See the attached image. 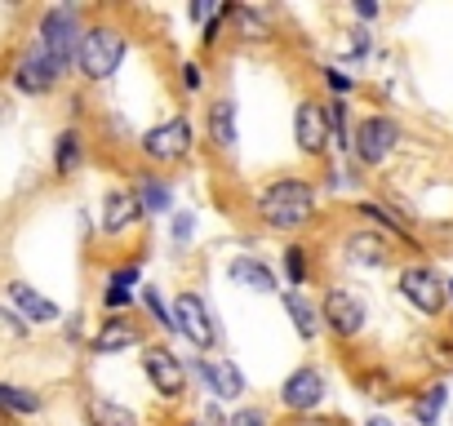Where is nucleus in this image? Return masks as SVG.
<instances>
[{"label":"nucleus","instance_id":"24","mask_svg":"<svg viewBox=\"0 0 453 426\" xmlns=\"http://www.w3.org/2000/svg\"><path fill=\"white\" fill-rule=\"evenodd\" d=\"M0 408H10V413H36L41 408V395L23 391V386H5L0 382Z\"/></svg>","mask_w":453,"mask_h":426},{"label":"nucleus","instance_id":"10","mask_svg":"<svg viewBox=\"0 0 453 426\" xmlns=\"http://www.w3.org/2000/svg\"><path fill=\"white\" fill-rule=\"evenodd\" d=\"M294 142L307 151V156H320L329 142H334V133H329V111L320 107V103H298V111H294Z\"/></svg>","mask_w":453,"mask_h":426},{"label":"nucleus","instance_id":"40","mask_svg":"<svg viewBox=\"0 0 453 426\" xmlns=\"http://www.w3.org/2000/svg\"><path fill=\"white\" fill-rule=\"evenodd\" d=\"M298 426H334V422H311V417H307V422H298Z\"/></svg>","mask_w":453,"mask_h":426},{"label":"nucleus","instance_id":"7","mask_svg":"<svg viewBox=\"0 0 453 426\" xmlns=\"http://www.w3.org/2000/svg\"><path fill=\"white\" fill-rule=\"evenodd\" d=\"M173 324H178V333H182L191 346H200V351H209V346L218 342L213 316H209V307H204L196 293H178V302H173Z\"/></svg>","mask_w":453,"mask_h":426},{"label":"nucleus","instance_id":"22","mask_svg":"<svg viewBox=\"0 0 453 426\" xmlns=\"http://www.w3.org/2000/svg\"><path fill=\"white\" fill-rule=\"evenodd\" d=\"M89 422L94 426H138V413L116 399H89Z\"/></svg>","mask_w":453,"mask_h":426},{"label":"nucleus","instance_id":"19","mask_svg":"<svg viewBox=\"0 0 453 426\" xmlns=\"http://www.w3.org/2000/svg\"><path fill=\"white\" fill-rule=\"evenodd\" d=\"M226 276H232L236 285L254 289V293H276V271L258 258H236L232 267H226Z\"/></svg>","mask_w":453,"mask_h":426},{"label":"nucleus","instance_id":"21","mask_svg":"<svg viewBox=\"0 0 453 426\" xmlns=\"http://www.w3.org/2000/svg\"><path fill=\"white\" fill-rule=\"evenodd\" d=\"M285 311H289V320H294V329H298V338H316L320 333V307H311L303 293H285Z\"/></svg>","mask_w":453,"mask_h":426},{"label":"nucleus","instance_id":"2","mask_svg":"<svg viewBox=\"0 0 453 426\" xmlns=\"http://www.w3.org/2000/svg\"><path fill=\"white\" fill-rule=\"evenodd\" d=\"M125 32L120 27H89L81 36V49H76V63L89 80H107L116 76V67L125 63Z\"/></svg>","mask_w":453,"mask_h":426},{"label":"nucleus","instance_id":"29","mask_svg":"<svg viewBox=\"0 0 453 426\" xmlns=\"http://www.w3.org/2000/svg\"><path fill=\"white\" fill-rule=\"evenodd\" d=\"M142 302H147V311L156 316V324H160V329H178V324H173V316L165 311V302H160V293H156V289H142Z\"/></svg>","mask_w":453,"mask_h":426},{"label":"nucleus","instance_id":"27","mask_svg":"<svg viewBox=\"0 0 453 426\" xmlns=\"http://www.w3.org/2000/svg\"><path fill=\"white\" fill-rule=\"evenodd\" d=\"M360 213H365V218H369V223H382V227H387L391 236H400V240H409V232H404V227H400L395 218H391V213H387L382 204H360Z\"/></svg>","mask_w":453,"mask_h":426},{"label":"nucleus","instance_id":"13","mask_svg":"<svg viewBox=\"0 0 453 426\" xmlns=\"http://www.w3.org/2000/svg\"><path fill=\"white\" fill-rule=\"evenodd\" d=\"M142 342V329L134 316H111L103 320V329L94 333V355H116V351H129Z\"/></svg>","mask_w":453,"mask_h":426},{"label":"nucleus","instance_id":"8","mask_svg":"<svg viewBox=\"0 0 453 426\" xmlns=\"http://www.w3.org/2000/svg\"><path fill=\"white\" fill-rule=\"evenodd\" d=\"M63 80V72H58V63L41 49V41L19 58V67H14V85L23 89V94H50L54 85Z\"/></svg>","mask_w":453,"mask_h":426},{"label":"nucleus","instance_id":"18","mask_svg":"<svg viewBox=\"0 0 453 426\" xmlns=\"http://www.w3.org/2000/svg\"><path fill=\"white\" fill-rule=\"evenodd\" d=\"M209 142L218 151H232L236 147V103L232 98H218L209 107Z\"/></svg>","mask_w":453,"mask_h":426},{"label":"nucleus","instance_id":"38","mask_svg":"<svg viewBox=\"0 0 453 426\" xmlns=\"http://www.w3.org/2000/svg\"><path fill=\"white\" fill-rule=\"evenodd\" d=\"M356 14H360V19H378V5H373V0H360Z\"/></svg>","mask_w":453,"mask_h":426},{"label":"nucleus","instance_id":"35","mask_svg":"<svg viewBox=\"0 0 453 426\" xmlns=\"http://www.w3.org/2000/svg\"><path fill=\"white\" fill-rule=\"evenodd\" d=\"M103 302H107V307H129V302H134V293H120V289H107V293H103Z\"/></svg>","mask_w":453,"mask_h":426},{"label":"nucleus","instance_id":"9","mask_svg":"<svg viewBox=\"0 0 453 426\" xmlns=\"http://www.w3.org/2000/svg\"><path fill=\"white\" fill-rule=\"evenodd\" d=\"M320 320L338 333V338H356L365 329V302L347 289H329L320 302Z\"/></svg>","mask_w":453,"mask_h":426},{"label":"nucleus","instance_id":"41","mask_svg":"<svg viewBox=\"0 0 453 426\" xmlns=\"http://www.w3.org/2000/svg\"><path fill=\"white\" fill-rule=\"evenodd\" d=\"M449 293H453V285H449Z\"/></svg>","mask_w":453,"mask_h":426},{"label":"nucleus","instance_id":"12","mask_svg":"<svg viewBox=\"0 0 453 426\" xmlns=\"http://www.w3.org/2000/svg\"><path fill=\"white\" fill-rule=\"evenodd\" d=\"M320 399H325V377H320L311 364L298 369V373H289L285 386H280V404L294 408V413H311Z\"/></svg>","mask_w":453,"mask_h":426},{"label":"nucleus","instance_id":"4","mask_svg":"<svg viewBox=\"0 0 453 426\" xmlns=\"http://www.w3.org/2000/svg\"><path fill=\"white\" fill-rule=\"evenodd\" d=\"M395 142H400V125H395L391 116H369V120H360V129H356V138H351V151H356L360 164L378 169V164L391 160Z\"/></svg>","mask_w":453,"mask_h":426},{"label":"nucleus","instance_id":"33","mask_svg":"<svg viewBox=\"0 0 453 426\" xmlns=\"http://www.w3.org/2000/svg\"><path fill=\"white\" fill-rule=\"evenodd\" d=\"M191 240V213H178L173 218V245H187Z\"/></svg>","mask_w":453,"mask_h":426},{"label":"nucleus","instance_id":"3","mask_svg":"<svg viewBox=\"0 0 453 426\" xmlns=\"http://www.w3.org/2000/svg\"><path fill=\"white\" fill-rule=\"evenodd\" d=\"M81 19H76V10L72 5H58V10H50L45 19H41V49L58 63V72H67L72 63H76V49H81Z\"/></svg>","mask_w":453,"mask_h":426},{"label":"nucleus","instance_id":"1","mask_svg":"<svg viewBox=\"0 0 453 426\" xmlns=\"http://www.w3.org/2000/svg\"><path fill=\"white\" fill-rule=\"evenodd\" d=\"M258 213L276 232H298L316 218V186L303 178H280L258 195Z\"/></svg>","mask_w":453,"mask_h":426},{"label":"nucleus","instance_id":"15","mask_svg":"<svg viewBox=\"0 0 453 426\" xmlns=\"http://www.w3.org/2000/svg\"><path fill=\"white\" fill-rule=\"evenodd\" d=\"M138 218H142L138 191H107V200H103V232H107V236L129 232Z\"/></svg>","mask_w":453,"mask_h":426},{"label":"nucleus","instance_id":"5","mask_svg":"<svg viewBox=\"0 0 453 426\" xmlns=\"http://www.w3.org/2000/svg\"><path fill=\"white\" fill-rule=\"evenodd\" d=\"M187 151H191V125L182 116H173V120H165V125H156V129L142 133V156L156 160V164H173Z\"/></svg>","mask_w":453,"mask_h":426},{"label":"nucleus","instance_id":"16","mask_svg":"<svg viewBox=\"0 0 453 426\" xmlns=\"http://www.w3.org/2000/svg\"><path fill=\"white\" fill-rule=\"evenodd\" d=\"M342 254H347V262H356V267H387V262H391V245H387V236H378V232H351L347 245H342Z\"/></svg>","mask_w":453,"mask_h":426},{"label":"nucleus","instance_id":"36","mask_svg":"<svg viewBox=\"0 0 453 426\" xmlns=\"http://www.w3.org/2000/svg\"><path fill=\"white\" fill-rule=\"evenodd\" d=\"M182 85H187V89H200V67H196V63L182 67Z\"/></svg>","mask_w":453,"mask_h":426},{"label":"nucleus","instance_id":"26","mask_svg":"<svg viewBox=\"0 0 453 426\" xmlns=\"http://www.w3.org/2000/svg\"><path fill=\"white\" fill-rule=\"evenodd\" d=\"M440 408H444V386H431V391H426V395L413 404V417H418V426H435Z\"/></svg>","mask_w":453,"mask_h":426},{"label":"nucleus","instance_id":"25","mask_svg":"<svg viewBox=\"0 0 453 426\" xmlns=\"http://www.w3.org/2000/svg\"><path fill=\"white\" fill-rule=\"evenodd\" d=\"M54 164H58V173H76V164H81V133H76V129H67V133L58 138Z\"/></svg>","mask_w":453,"mask_h":426},{"label":"nucleus","instance_id":"32","mask_svg":"<svg viewBox=\"0 0 453 426\" xmlns=\"http://www.w3.org/2000/svg\"><path fill=\"white\" fill-rule=\"evenodd\" d=\"M226 426H267V417L258 413V408H241L232 422H226Z\"/></svg>","mask_w":453,"mask_h":426},{"label":"nucleus","instance_id":"31","mask_svg":"<svg viewBox=\"0 0 453 426\" xmlns=\"http://www.w3.org/2000/svg\"><path fill=\"white\" fill-rule=\"evenodd\" d=\"M325 80H329V89L342 98V94H351V76H342L338 67H325Z\"/></svg>","mask_w":453,"mask_h":426},{"label":"nucleus","instance_id":"11","mask_svg":"<svg viewBox=\"0 0 453 426\" xmlns=\"http://www.w3.org/2000/svg\"><path fill=\"white\" fill-rule=\"evenodd\" d=\"M142 369H147L151 386H156L165 399H178V395L187 391V369H182V360H178L169 346H151V351L142 355Z\"/></svg>","mask_w":453,"mask_h":426},{"label":"nucleus","instance_id":"20","mask_svg":"<svg viewBox=\"0 0 453 426\" xmlns=\"http://www.w3.org/2000/svg\"><path fill=\"white\" fill-rule=\"evenodd\" d=\"M222 10H226V19H232L236 36H245V41H267L272 36L263 10H254V5H222Z\"/></svg>","mask_w":453,"mask_h":426},{"label":"nucleus","instance_id":"39","mask_svg":"<svg viewBox=\"0 0 453 426\" xmlns=\"http://www.w3.org/2000/svg\"><path fill=\"white\" fill-rule=\"evenodd\" d=\"M365 426H391V422H387V417H369Z\"/></svg>","mask_w":453,"mask_h":426},{"label":"nucleus","instance_id":"28","mask_svg":"<svg viewBox=\"0 0 453 426\" xmlns=\"http://www.w3.org/2000/svg\"><path fill=\"white\" fill-rule=\"evenodd\" d=\"M285 271H289V285H303L307 280V254H303V245L285 249Z\"/></svg>","mask_w":453,"mask_h":426},{"label":"nucleus","instance_id":"6","mask_svg":"<svg viewBox=\"0 0 453 426\" xmlns=\"http://www.w3.org/2000/svg\"><path fill=\"white\" fill-rule=\"evenodd\" d=\"M400 293H404L422 316H440V311H444V298H449V285H444L431 267H404V271H400Z\"/></svg>","mask_w":453,"mask_h":426},{"label":"nucleus","instance_id":"23","mask_svg":"<svg viewBox=\"0 0 453 426\" xmlns=\"http://www.w3.org/2000/svg\"><path fill=\"white\" fill-rule=\"evenodd\" d=\"M138 204H142V213H169L173 191H169L160 178H142V182H138Z\"/></svg>","mask_w":453,"mask_h":426},{"label":"nucleus","instance_id":"37","mask_svg":"<svg viewBox=\"0 0 453 426\" xmlns=\"http://www.w3.org/2000/svg\"><path fill=\"white\" fill-rule=\"evenodd\" d=\"M196 426H226V422H222V413H218V408H204Z\"/></svg>","mask_w":453,"mask_h":426},{"label":"nucleus","instance_id":"34","mask_svg":"<svg viewBox=\"0 0 453 426\" xmlns=\"http://www.w3.org/2000/svg\"><path fill=\"white\" fill-rule=\"evenodd\" d=\"M213 14H218L213 0H196V5H191V19H196V23H204V19H213Z\"/></svg>","mask_w":453,"mask_h":426},{"label":"nucleus","instance_id":"30","mask_svg":"<svg viewBox=\"0 0 453 426\" xmlns=\"http://www.w3.org/2000/svg\"><path fill=\"white\" fill-rule=\"evenodd\" d=\"M134 285H138V267H120L111 276V289H120V293H134Z\"/></svg>","mask_w":453,"mask_h":426},{"label":"nucleus","instance_id":"17","mask_svg":"<svg viewBox=\"0 0 453 426\" xmlns=\"http://www.w3.org/2000/svg\"><path fill=\"white\" fill-rule=\"evenodd\" d=\"M10 302H14L32 324H54V320H58V307H54L50 298H41L32 285H23V280H14V285H10Z\"/></svg>","mask_w":453,"mask_h":426},{"label":"nucleus","instance_id":"14","mask_svg":"<svg viewBox=\"0 0 453 426\" xmlns=\"http://www.w3.org/2000/svg\"><path fill=\"white\" fill-rule=\"evenodd\" d=\"M196 373H200V382L218 395V399H241V391H245V377H241V369L236 364H226V360H196Z\"/></svg>","mask_w":453,"mask_h":426}]
</instances>
